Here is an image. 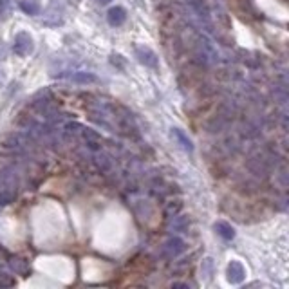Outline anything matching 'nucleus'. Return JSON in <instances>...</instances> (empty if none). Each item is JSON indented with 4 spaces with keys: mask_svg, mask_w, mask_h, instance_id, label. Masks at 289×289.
<instances>
[{
    "mask_svg": "<svg viewBox=\"0 0 289 289\" xmlns=\"http://www.w3.org/2000/svg\"><path fill=\"white\" fill-rule=\"evenodd\" d=\"M13 51L19 56H29L34 51V42L31 38V34L26 33V31L16 33L15 42H13Z\"/></svg>",
    "mask_w": 289,
    "mask_h": 289,
    "instance_id": "f257e3e1",
    "label": "nucleus"
},
{
    "mask_svg": "<svg viewBox=\"0 0 289 289\" xmlns=\"http://www.w3.org/2000/svg\"><path fill=\"white\" fill-rule=\"evenodd\" d=\"M136 58L139 60L144 67H150V69H156V67L159 65V58H157V55L150 47H147V45H137Z\"/></svg>",
    "mask_w": 289,
    "mask_h": 289,
    "instance_id": "f03ea898",
    "label": "nucleus"
},
{
    "mask_svg": "<svg viewBox=\"0 0 289 289\" xmlns=\"http://www.w3.org/2000/svg\"><path fill=\"white\" fill-rule=\"evenodd\" d=\"M226 278H228V282H230V284H241V282H244V278H246L244 266H242L239 260H231V262L228 264Z\"/></svg>",
    "mask_w": 289,
    "mask_h": 289,
    "instance_id": "7ed1b4c3",
    "label": "nucleus"
},
{
    "mask_svg": "<svg viewBox=\"0 0 289 289\" xmlns=\"http://www.w3.org/2000/svg\"><path fill=\"white\" fill-rule=\"evenodd\" d=\"M107 20L112 27H119L125 24L127 20V11L121 8V6H116V8H111L107 13Z\"/></svg>",
    "mask_w": 289,
    "mask_h": 289,
    "instance_id": "20e7f679",
    "label": "nucleus"
},
{
    "mask_svg": "<svg viewBox=\"0 0 289 289\" xmlns=\"http://www.w3.org/2000/svg\"><path fill=\"white\" fill-rule=\"evenodd\" d=\"M69 80L75 83H80V85H89V83L98 82V76L93 75V73H73V75H69Z\"/></svg>",
    "mask_w": 289,
    "mask_h": 289,
    "instance_id": "39448f33",
    "label": "nucleus"
},
{
    "mask_svg": "<svg viewBox=\"0 0 289 289\" xmlns=\"http://www.w3.org/2000/svg\"><path fill=\"white\" fill-rule=\"evenodd\" d=\"M172 136L175 137V141H177V143L181 144V147L186 150V152H193V143H192V139H190V137L186 136V134L183 132L181 129H177V127H175V129H172Z\"/></svg>",
    "mask_w": 289,
    "mask_h": 289,
    "instance_id": "423d86ee",
    "label": "nucleus"
},
{
    "mask_svg": "<svg viewBox=\"0 0 289 289\" xmlns=\"http://www.w3.org/2000/svg\"><path fill=\"white\" fill-rule=\"evenodd\" d=\"M215 231L224 239V241H233L235 239V230L231 228V224H228L226 221H219V223H215Z\"/></svg>",
    "mask_w": 289,
    "mask_h": 289,
    "instance_id": "0eeeda50",
    "label": "nucleus"
},
{
    "mask_svg": "<svg viewBox=\"0 0 289 289\" xmlns=\"http://www.w3.org/2000/svg\"><path fill=\"white\" fill-rule=\"evenodd\" d=\"M167 251L170 253L172 257H177L179 253L185 251V242H183L181 239H177V237L170 239V241L167 242Z\"/></svg>",
    "mask_w": 289,
    "mask_h": 289,
    "instance_id": "6e6552de",
    "label": "nucleus"
},
{
    "mask_svg": "<svg viewBox=\"0 0 289 289\" xmlns=\"http://www.w3.org/2000/svg\"><path fill=\"white\" fill-rule=\"evenodd\" d=\"M20 9H22L26 15H38L40 13V6L33 0H22L20 2Z\"/></svg>",
    "mask_w": 289,
    "mask_h": 289,
    "instance_id": "1a4fd4ad",
    "label": "nucleus"
},
{
    "mask_svg": "<svg viewBox=\"0 0 289 289\" xmlns=\"http://www.w3.org/2000/svg\"><path fill=\"white\" fill-rule=\"evenodd\" d=\"M11 267H13V271L15 273H19V275H26L27 271H29V266H27V262L24 259H11Z\"/></svg>",
    "mask_w": 289,
    "mask_h": 289,
    "instance_id": "9d476101",
    "label": "nucleus"
},
{
    "mask_svg": "<svg viewBox=\"0 0 289 289\" xmlns=\"http://www.w3.org/2000/svg\"><path fill=\"white\" fill-rule=\"evenodd\" d=\"M201 273H203L206 278H210L211 273H213V260H211V259H204L203 264H201Z\"/></svg>",
    "mask_w": 289,
    "mask_h": 289,
    "instance_id": "9b49d317",
    "label": "nucleus"
},
{
    "mask_svg": "<svg viewBox=\"0 0 289 289\" xmlns=\"http://www.w3.org/2000/svg\"><path fill=\"white\" fill-rule=\"evenodd\" d=\"M172 226H174L175 231H183L188 228V221H186V217H175V221L172 223Z\"/></svg>",
    "mask_w": 289,
    "mask_h": 289,
    "instance_id": "f8f14e48",
    "label": "nucleus"
},
{
    "mask_svg": "<svg viewBox=\"0 0 289 289\" xmlns=\"http://www.w3.org/2000/svg\"><path fill=\"white\" fill-rule=\"evenodd\" d=\"M9 8V0H0V15H6Z\"/></svg>",
    "mask_w": 289,
    "mask_h": 289,
    "instance_id": "ddd939ff",
    "label": "nucleus"
},
{
    "mask_svg": "<svg viewBox=\"0 0 289 289\" xmlns=\"http://www.w3.org/2000/svg\"><path fill=\"white\" fill-rule=\"evenodd\" d=\"M172 287H186V289H188V284H183V282H174V284H172Z\"/></svg>",
    "mask_w": 289,
    "mask_h": 289,
    "instance_id": "4468645a",
    "label": "nucleus"
},
{
    "mask_svg": "<svg viewBox=\"0 0 289 289\" xmlns=\"http://www.w3.org/2000/svg\"><path fill=\"white\" fill-rule=\"evenodd\" d=\"M98 4H101V6H105V4H111L112 0H96Z\"/></svg>",
    "mask_w": 289,
    "mask_h": 289,
    "instance_id": "2eb2a0df",
    "label": "nucleus"
}]
</instances>
